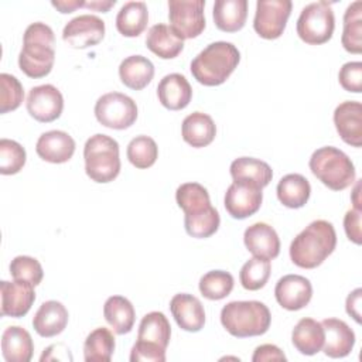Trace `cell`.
<instances>
[{"label": "cell", "mask_w": 362, "mask_h": 362, "mask_svg": "<svg viewBox=\"0 0 362 362\" xmlns=\"http://www.w3.org/2000/svg\"><path fill=\"white\" fill-rule=\"evenodd\" d=\"M337 233L331 222L313 221L303 229L290 245V259L301 269L320 266L335 249Z\"/></svg>", "instance_id": "1"}, {"label": "cell", "mask_w": 362, "mask_h": 362, "mask_svg": "<svg viewBox=\"0 0 362 362\" xmlns=\"http://www.w3.org/2000/svg\"><path fill=\"white\" fill-rule=\"evenodd\" d=\"M55 37L49 25L44 23L30 24L23 37V48L18 55L20 69L30 78L47 76L55 59Z\"/></svg>", "instance_id": "2"}, {"label": "cell", "mask_w": 362, "mask_h": 362, "mask_svg": "<svg viewBox=\"0 0 362 362\" xmlns=\"http://www.w3.org/2000/svg\"><path fill=\"white\" fill-rule=\"evenodd\" d=\"M239 61L240 52L232 42L216 41L192 59L191 74L205 86H218L230 76Z\"/></svg>", "instance_id": "3"}, {"label": "cell", "mask_w": 362, "mask_h": 362, "mask_svg": "<svg viewBox=\"0 0 362 362\" xmlns=\"http://www.w3.org/2000/svg\"><path fill=\"white\" fill-rule=\"evenodd\" d=\"M223 328L236 338L263 335L272 322V315L266 304L250 301H230L221 311Z\"/></svg>", "instance_id": "4"}, {"label": "cell", "mask_w": 362, "mask_h": 362, "mask_svg": "<svg viewBox=\"0 0 362 362\" xmlns=\"http://www.w3.org/2000/svg\"><path fill=\"white\" fill-rule=\"evenodd\" d=\"M308 165L311 173L332 191H342L355 181L356 173L351 158L337 147H320L311 154Z\"/></svg>", "instance_id": "5"}, {"label": "cell", "mask_w": 362, "mask_h": 362, "mask_svg": "<svg viewBox=\"0 0 362 362\" xmlns=\"http://www.w3.org/2000/svg\"><path fill=\"white\" fill-rule=\"evenodd\" d=\"M85 171L95 182H110L120 173L119 144L107 134L90 136L83 147Z\"/></svg>", "instance_id": "6"}, {"label": "cell", "mask_w": 362, "mask_h": 362, "mask_svg": "<svg viewBox=\"0 0 362 362\" xmlns=\"http://www.w3.org/2000/svg\"><path fill=\"white\" fill-rule=\"evenodd\" d=\"M334 28V11L328 1L307 4L297 20V34L310 45H320L331 40Z\"/></svg>", "instance_id": "7"}, {"label": "cell", "mask_w": 362, "mask_h": 362, "mask_svg": "<svg viewBox=\"0 0 362 362\" xmlns=\"http://www.w3.org/2000/svg\"><path fill=\"white\" fill-rule=\"evenodd\" d=\"M95 116L102 126L115 130H123L136 122L137 105L130 96L124 93L109 92L96 100Z\"/></svg>", "instance_id": "8"}, {"label": "cell", "mask_w": 362, "mask_h": 362, "mask_svg": "<svg viewBox=\"0 0 362 362\" xmlns=\"http://www.w3.org/2000/svg\"><path fill=\"white\" fill-rule=\"evenodd\" d=\"M204 0H170L168 18L171 30L182 40L198 37L205 28Z\"/></svg>", "instance_id": "9"}, {"label": "cell", "mask_w": 362, "mask_h": 362, "mask_svg": "<svg viewBox=\"0 0 362 362\" xmlns=\"http://www.w3.org/2000/svg\"><path fill=\"white\" fill-rule=\"evenodd\" d=\"M290 0H257L253 20L255 31L264 40L279 38L291 13Z\"/></svg>", "instance_id": "10"}, {"label": "cell", "mask_w": 362, "mask_h": 362, "mask_svg": "<svg viewBox=\"0 0 362 362\" xmlns=\"http://www.w3.org/2000/svg\"><path fill=\"white\" fill-rule=\"evenodd\" d=\"M105 37V21L93 14L74 17L62 30V40L72 48H88Z\"/></svg>", "instance_id": "11"}, {"label": "cell", "mask_w": 362, "mask_h": 362, "mask_svg": "<svg viewBox=\"0 0 362 362\" xmlns=\"http://www.w3.org/2000/svg\"><path fill=\"white\" fill-rule=\"evenodd\" d=\"M64 109L61 92L49 83L31 88L27 96V110L38 122L49 123L57 120Z\"/></svg>", "instance_id": "12"}, {"label": "cell", "mask_w": 362, "mask_h": 362, "mask_svg": "<svg viewBox=\"0 0 362 362\" xmlns=\"http://www.w3.org/2000/svg\"><path fill=\"white\" fill-rule=\"evenodd\" d=\"M262 201V188L233 181L225 192L223 205L232 218L245 219L259 211Z\"/></svg>", "instance_id": "13"}, {"label": "cell", "mask_w": 362, "mask_h": 362, "mask_svg": "<svg viewBox=\"0 0 362 362\" xmlns=\"http://www.w3.org/2000/svg\"><path fill=\"white\" fill-rule=\"evenodd\" d=\"M274 296L283 308L297 311L310 303L313 297V286L304 276L287 274L276 283Z\"/></svg>", "instance_id": "14"}, {"label": "cell", "mask_w": 362, "mask_h": 362, "mask_svg": "<svg viewBox=\"0 0 362 362\" xmlns=\"http://www.w3.org/2000/svg\"><path fill=\"white\" fill-rule=\"evenodd\" d=\"M34 286L25 281H6L0 283V293H1V315L3 317H13L20 318L24 317L34 300Z\"/></svg>", "instance_id": "15"}, {"label": "cell", "mask_w": 362, "mask_h": 362, "mask_svg": "<svg viewBox=\"0 0 362 362\" xmlns=\"http://www.w3.org/2000/svg\"><path fill=\"white\" fill-rule=\"evenodd\" d=\"M334 124L339 137L352 147L362 146V105L345 100L334 110Z\"/></svg>", "instance_id": "16"}, {"label": "cell", "mask_w": 362, "mask_h": 362, "mask_svg": "<svg viewBox=\"0 0 362 362\" xmlns=\"http://www.w3.org/2000/svg\"><path fill=\"white\" fill-rule=\"evenodd\" d=\"M246 249L255 256L272 260L280 253V239L277 232L266 222H256L246 228L243 233Z\"/></svg>", "instance_id": "17"}, {"label": "cell", "mask_w": 362, "mask_h": 362, "mask_svg": "<svg viewBox=\"0 0 362 362\" xmlns=\"http://www.w3.org/2000/svg\"><path fill=\"white\" fill-rule=\"evenodd\" d=\"M170 310L181 329L188 332H198L204 328V305L195 296L187 293L175 294L170 301Z\"/></svg>", "instance_id": "18"}, {"label": "cell", "mask_w": 362, "mask_h": 362, "mask_svg": "<svg viewBox=\"0 0 362 362\" xmlns=\"http://www.w3.org/2000/svg\"><path fill=\"white\" fill-rule=\"evenodd\" d=\"M35 151L44 161L62 164L72 158L75 153V140L66 132L49 130L38 137Z\"/></svg>", "instance_id": "19"}, {"label": "cell", "mask_w": 362, "mask_h": 362, "mask_svg": "<svg viewBox=\"0 0 362 362\" xmlns=\"http://www.w3.org/2000/svg\"><path fill=\"white\" fill-rule=\"evenodd\" d=\"M324 328V346L321 351L329 358H344L351 354L355 345V334L349 325L338 318H325L321 321Z\"/></svg>", "instance_id": "20"}, {"label": "cell", "mask_w": 362, "mask_h": 362, "mask_svg": "<svg viewBox=\"0 0 362 362\" xmlns=\"http://www.w3.org/2000/svg\"><path fill=\"white\" fill-rule=\"evenodd\" d=\"M157 96L164 107L170 110H181L191 102L192 88L184 75L168 74L160 81Z\"/></svg>", "instance_id": "21"}, {"label": "cell", "mask_w": 362, "mask_h": 362, "mask_svg": "<svg viewBox=\"0 0 362 362\" xmlns=\"http://www.w3.org/2000/svg\"><path fill=\"white\" fill-rule=\"evenodd\" d=\"M68 310L59 301L49 300L40 305L33 318L35 332L44 338L61 334L68 324Z\"/></svg>", "instance_id": "22"}, {"label": "cell", "mask_w": 362, "mask_h": 362, "mask_svg": "<svg viewBox=\"0 0 362 362\" xmlns=\"http://www.w3.org/2000/svg\"><path fill=\"white\" fill-rule=\"evenodd\" d=\"M230 175L235 182L250 184L259 188H264L273 178L270 165L259 158L239 157L230 164Z\"/></svg>", "instance_id": "23"}, {"label": "cell", "mask_w": 362, "mask_h": 362, "mask_svg": "<svg viewBox=\"0 0 362 362\" xmlns=\"http://www.w3.org/2000/svg\"><path fill=\"white\" fill-rule=\"evenodd\" d=\"M34 344L27 329L11 325L1 335V354L7 362H28L33 358Z\"/></svg>", "instance_id": "24"}, {"label": "cell", "mask_w": 362, "mask_h": 362, "mask_svg": "<svg viewBox=\"0 0 362 362\" xmlns=\"http://www.w3.org/2000/svg\"><path fill=\"white\" fill-rule=\"evenodd\" d=\"M182 139L192 147H205L211 144L216 134V126L212 117L202 112H194L182 120Z\"/></svg>", "instance_id": "25"}, {"label": "cell", "mask_w": 362, "mask_h": 362, "mask_svg": "<svg viewBox=\"0 0 362 362\" xmlns=\"http://www.w3.org/2000/svg\"><path fill=\"white\" fill-rule=\"evenodd\" d=\"M120 81L130 89H144L154 76L153 62L143 55H130L119 65Z\"/></svg>", "instance_id": "26"}, {"label": "cell", "mask_w": 362, "mask_h": 362, "mask_svg": "<svg viewBox=\"0 0 362 362\" xmlns=\"http://www.w3.org/2000/svg\"><path fill=\"white\" fill-rule=\"evenodd\" d=\"M324 328L313 318H301L291 332L294 348L303 355H315L324 346Z\"/></svg>", "instance_id": "27"}, {"label": "cell", "mask_w": 362, "mask_h": 362, "mask_svg": "<svg viewBox=\"0 0 362 362\" xmlns=\"http://www.w3.org/2000/svg\"><path fill=\"white\" fill-rule=\"evenodd\" d=\"M246 17V0H216L214 4V21L221 31L235 33L242 30Z\"/></svg>", "instance_id": "28"}, {"label": "cell", "mask_w": 362, "mask_h": 362, "mask_svg": "<svg viewBox=\"0 0 362 362\" xmlns=\"http://www.w3.org/2000/svg\"><path fill=\"white\" fill-rule=\"evenodd\" d=\"M147 48L163 59L175 58L184 48V40L180 38L170 25L156 24L146 37Z\"/></svg>", "instance_id": "29"}, {"label": "cell", "mask_w": 362, "mask_h": 362, "mask_svg": "<svg viewBox=\"0 0 362 362\" xmlns=\"http://www.w3.org/2000/svg\"><path fill=\"white\" fill-rule=\"evenodd\" d=\"M103 315L107 324L119 335L127 334L134 325V307L123 296H112L105 301Z\"/></svg>", "instance_id": "30"}, {"label": "cell", "mask_w": 362, "mask_h": 362, "mask_svg": "<svg viewBox=\"0 0 362 362\" xmlns=\"http://www.w3.org/2000/svg\"><path fill=\"white\" fill-rule=\"evenodd\" d=\"M148 23V11L144 1H127L116 16V28L124 37L140 35Z\"/></svg>", "instance_id": "31"}, {"label": "cell", "mask_w": 362, "mask_h": 362, "mask_svg": "<svg viewBox=\"0 0 362 362\" xmlns=\"http://www.w3.org/2000/svg\"><path fill=\"white\" fill-rule=\"evenodd\" d=\"M311 194L308 180L301 174H287L277 184V198L287 208H301Z\"/></svg>", "instance_id": "32"}, {"label": "cell", "mask_w": 362, "mask_h": 362, "mask_svg": "<svg viewBox=\"0 0 362 362\" xmlns=\"http://www.w3.org/2000/svg\"><path fill=\"white\" fill-rule=\"evenodd\" d=\"M171 337V327L167 317L160 311L146 314L139 325L137 341L148 342L167 349Z\"/></svg>", "instance_id": "33"}, {"label": "cell", "mask_w": 362, "mask_h": 362, "mask_svg": "<svg viewBox=\"0 0 362 362\" xmlns=\"http://www.w3.org/2000/svg\"><path fill=\"white\" fill-rule=\"evenodd\" d=\"M175 199L185 216H197L212 206L206 188L198 182L181 184L177 188Z\"/></svg>", "instance_id": "34"}, {"label": "cell", "mask_w": 362, "mask_h": 362, "mask_svg": "<svg viewBox=\"0 0 362 362\" xmlns=\"http://www.w3.org/2000/svg\"><path fill=\"white\" fill-rule=\"evenodd\" d=\"M341 42L351 54L362 52V1L351 3L344 14V31Z\"/></svg>", "instance_id": "35"}, {"label": "cell", "mask_w": 362, "mask_h": 362, "mask_svg": "<svg viewBox=\"0 0 362 362\" xmlns=\"http://www.w3.org/2000/svg\"><path fill=\"white\" fill-rule=\"evenodd\" d=\"M115 346V337L107 328H95L85 339L83 358L86 362H107L112 359Z\"/></svg>", "instance_id": "36"}, {"label": "cell", "mask_w": 362, "mask_h": 362, "mask_svg": "<svg viewBox=\"0 0 362 362\" xmlns=\"http://www.w3.org/2000/svg\"><path fill=\"white\" fill-rule=\"evenodd\" d=\"M233 277L225 270H211L199 279V291L208 300H222L233 290Z\"/></svg>", "instance_id": "37"}, {"label": "cell", "mask_w": 362, "mask_h": 362, "mask_svg": "<svg viewBox=\"0 0 362 362\" xmlns=\"http://www.w3.org/2000/svg\"><path fill=\"white\" fill-rule=\"evenodd\" d=\"M270 272H272L270 260L252 257L240 269V273H239L240 284L243 288L249 291L260 290L262 287L266 286L270 277Z\"/></svg>", "instance_id": "38"}, {"label": "cell", "mask_w": 362, "mask_h": 362, "mask_svg": "<svg viewBox=\"0 0 362 362\" xmlns=\"http://www.w3.org/2000/svg\"><path fill=\"white\" fill-rule=\"evenodd\" d=\"M158 157V147L148 136H136L127 146V158L136 168L151 167Z\"/></svg>", "instance_id": "39"}, {"label": "cell", "mask_w": 362, "mask_h": 362, "mask_svg": "<svg viewBox=\"0 0 362 362\" xmlns=\"http://www.w3.org/2000/svg\"><path fill=\"white\" fill-rule=\"evenodd\" d=\"M221 223V218L218 211L211 206L208 211L197 215V216H185L184 218V225L185 230L189 236L204 239L212 236Z\"/></svg>", "instance_id": "40"}, {"label": "cell", "mask_w": 362, "mask_h": 362, "mask_svg": "<svg viewBox=\"0 0 362 362\" xmlns=\"http://www.w3.org/2000/svg\"><path fill=\"white\" fill-rule=\"evenodd\" d=\"M24 147L8 139L0 140V173L3 175L17 174L25 164Z\"/></svg>", "instance_id": "41"}, {"label": "cell", "mask_w": 362, "mask_h": 362, "mask_svg": "<svg viewBox=\"0 0 362 362\" xmlns=\"http://www.w3.org/2000/svg\"><path fill=\"white\" fill-rule=\"evenodd\" d=\"M0 113L16 110L24 99V89L20 81L16 76L3 72L0 75Z\"/></svg>", "instance_id": "42"}, {"label": "cell", "mask_w": 362, "mask_h": 362, "mask_svg": "<svg viewBox=\"0 0 362 362\" xmlns=\"http://www.w3.org/2000/svg\"><path fill=\"white\" fill-rule=\"evenodd\" d=\"M10 274L17 281L38 286L44 277L40 262L31 256H17L10 263Z\"/></svg>", "instance_id": "43"}, {"label": "cell", "mask_w": 362, "mask_h": 362, "mask_svg": "<svg viewBox=\"0 0 362 362\" xmlns=\"http://www.w3.org/2000/svg\"><path fill=\"white\" fill-rule=\"evenodd\" d=\"M338 79L341 86L354 93H361L362 90V62L361 61H354V62H346L341 66Z\"/></svg>", "instance_id": "44"}, {"label": "cell", "mask_w": 362, "mask_h": 362, "mask_svg": "<svg viewBox=\"0 0 362 362\" xmlns=\"http://www.w3.org/2000/svg\"><path fill=\"white\" fill-rule=\"evenodd\" d=\"M130 361L132 362H140V361L141 362H164L165 349L148 342L136 341L130 352Z\"/></svg>", "instance_id": "45"}, {"label": "cell", "mask_w": 362, "mask_h": 362, "mask_svg": "<svg viewBox=\"0 0 362 362\" xmlns=\"http://www.w3.org/2000/svg\"><path fill=\"white\" fill-rule=\"evenodd\" d=\"M361 211L359 209H349L344 216V228L348 239L356 245H361L362 242V233H361Z\"/></svg>", "instance_id": "46"}, {"label": "cell", "mask_w": 362, "mask_h": 362, "mask_svg": "<svg viewBox=\"0 0 362 362\" xmlns=\"http://www.w3.org/2000/svg\"><path fill=\"white\" fill-rule=\"evenodd\" d=\"M253 362H264V361H286V355L283 351L273 344H263L257 346L252 356Z\"/></svg>", "instance_id": "47"}, {"label": "cell", "mask_w": 362, "mask_h": 362, "mask_svg": "<svg viewBox=\"0 0 362 362\" xmlns=\"http://www.w3.org/2000/svg\"><path fill=\"white\" fill-rule=\"evenodd\" d=\"M361 297H362V288H355L352 293H349L345 303L346 313L356 322H361Z\"/></svg>", "instance_id": "48"}, {"label": "cell", "mask_w": 362, "mask_h": 362, "mask_svg": "<svg viewBox=\"0 0 362 362\" xmlns=\"http://www.w3.org/2000/svg\"><path fill=\"white\" fill-rule=\"evenodd\" d=\"M51 4L62 14H68L75 11L79 7H85V1H79V0H61V1L54 0L51 1Z\"/></svg>", "instance_id": "49"}, {"label": "cell", "mask_w": 362, "mask_h": 362, "mask_svg": "<svg viewBox=\"0 0 362 362\" xmlns=\"http://www.w3.org/2000/svg\"><path fill=\"white\" fill-rule=\"evenodd\" d=\"M116 4V0H93V1H85V7L95 10V11H102L106 13L109 11L110 7Z\"/></svg>", "instance_id": "50"}, {"label": "cell", "mask_w": 362, "mask_h": 362, "mask_svg": "<svg viewBox=\"0 0 362 362\" xmlns=\"http://www.w3.org/2000/svg\"><path fill=\"white\" fill-rule=\"evenodd\" d=\"M359 189H361V180H359V181H356V185H355L354 192H352V202H354V208L361 211L362 205H361V198H359Z\"/></svg>", "instance_id": "51"}]
</instances>
